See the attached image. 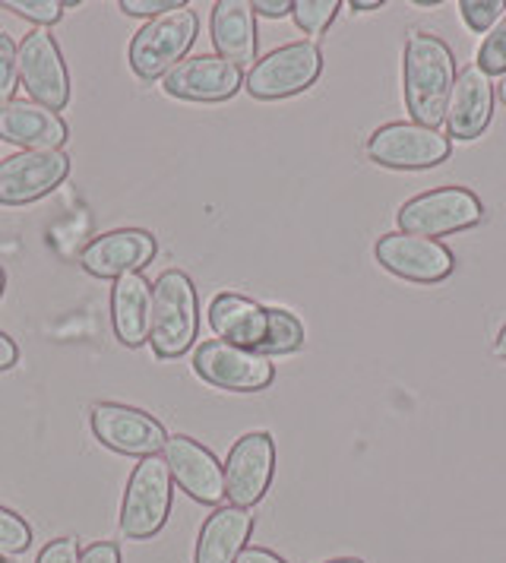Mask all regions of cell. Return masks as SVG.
<instances>
[{"label":"cell","mask_w":506,"mask_h":563,"mask_svg":"<svg viewBox=\"0 0 506 563\" xmlns=\"http://www.w3.org/2000/svg\"><path fill=\"white\" fill-rule=\"evenodd\" d=\"M158 254V241L143 229H114L92 238L82 251L79 263L96 279H121L130 273H143Z\"/></svg>","instance_id":"cell-15"},{"label":"cell","mask_w":506,"mask_h":563,"mask_svg":"<svg viewBox=\"0 0 506 563\" xmlns=\"http://www.w3.org/2000/svg\"><path fill=\"white\" fill-rule=\"evenodd\" d=\"M494 355L506 361V327L497 333V342H494Z\"/></svg>","instance_id":"cell-37"},{"label":"cell","mask_w":506,"mask_h":563,"mask_svg":"<svg viewBox=\"0 0 506 563\" xmlns=\"http://www.w3.org/2000/svg\"><path fill=\"white\" fill-rule=\"evenodd\" d=\"M241 86H244L241 67L228 64L219 54L184 57L162 79V89L172 99H184V102H228L241 92Z\"/></svg>","instance_id":"cell-14"},{"label":"cell","mask_w":506,"mask_h":563,"mask_svg":"<svg viewBox=\"0 0 506 563\" xmlns=\"http://www.w3.org/2000/svg\"><path fill=\"white\" fill-rule=\"evenodd\" d=\"M197 32H200V20L190 7H180V10L150 20L133 35L130 52H127L133 74L150 82L158 77L165 79V74L175 70L194 48Z\"/></svg>","instance_id":"cell-3"},{"label":"cell","mask_w":506,"mask_h":563,"mask_svg":"<svg viewBox=\"0 0 506 563\" xmlns=\"http://www.w3.org/2000/svg\"><path fill=\"white\" fill-rule=\"evenodd\" d=\"M462 23L472 32H491L506 13L504 0H459Z\"/></svg>","instance_id":"cell-28"},{"label":"cell","mask_w":506,"mask_h":563,"mask_svg":"<svg viewBox=\"0 0 506 563\" xmlns=\"http://www.w3.org/2000/svg\"><path fill=\"white\" fill-rule=\"evenodd\" d=\"M32 544V526L25 522L20 512L0 507V558L25 554Z\"/></svg>","instance_id":"cell-25"},{"label":"cell","mask_w":506,"mask_h":563,"mask_svg":"<svg viewBox=\"0 0 506 563\" xmlns=\"http://www.w3.org/2000/svg\"><path fill=\"white\" fill-rule=\"evenodd\" d=\"M226 497L231 507L251 510L256 507L276 475V443L266 431H253L234 440L226 460Z\"/></svg>","instance_id":"cell-10"},{"label":"cell","mask_w":506,"mask_h":563,"mask_svg":"<svg viewBox=\"0 0 506 563\" xmlns=\"http://www.w3.org/2000/svg\"><path fill=\"white\" fill-rule=\"evenodd\" d=\"M0 10H13L16 16H23L38 29L54 26L64 16V3L61 0H0Z\"/></svg>","instance_id":"cell-26"},{"label":"cell","mask_w":506,"mask_h":563,"mask_svg":"<svg viewBox=\"0 0 506 563\" xmlns=\"http://www.w3.org/2000/svg\"><path fill=\"white\" fill-rule=\"evenodd\" d=\"M329 563H364V561H358V558H339V561H329Z\"/></svg>","instance_id":"cell-40"},{"label":"cell","mask_w":506,"mask_h":563,"mask_svg":"<svg viewBox=\"0 0 506 563\" xmlns=\"http://www.w3.org/2000/svg\"><path fill=\"white\" fill-rule=\"evenodd\" d=\"M162 460L168 462L172 482L180 485L197 504L216 507L226 497V468L194 437H168Z\"/></svg>","instance_id":"cell-16"},{"label":"cell","mask_w":506,"mask_h":563,"mask_svg":"<svg viewBox=\"0 0 506 563\" xmlns=\"http://www.w3.org/2000/svg\"><path fill=\"white\" fill-rule=\"evenodd\" d=\"M3 288H7V273H3V266H0V298H3Z\"/></svg>","instance_id":"cell-39"},{"label":"cell","mask_w":506,"mask_h":563,"mask_svg":"<svg viewBox=\"0 0 506 563\" xmlns=\"http://www.w3.org/2000/svg\"><path fill=\"white\" fill-rule=\"evenodd\" d=\"M180 7H187V3L184 0H121V10L127 16H152V20L180 10Z\"/></svg>","instance_id":"cell-31"},{"label":"cell","mask_w":506,"mask_h":563,"mask_svg":"<svg viewBox=\"0 0 506 563\" xmlns=\"http://www.w3.org/2000/svg\"><path fill=\"white\" fill-rule=\"evenodd\" d=\"M455 86V57L440 35L408 32L403 54V92L411 124L440 130Z\"/></svg>","instance_id":"cell-1"},{"label":"cell","mask_w":506,"mask_h":563,"mask_svg":"<svg viewBox=\"0 0 506 563\" xmlns=\"http://www.w3.org/2000/svg\"><path fill=\"white\" fill-rule=\"evenodd\" d=\"M200 330L197 288L187 273L168 269L152 285V330L150 342L155 358H180Z\"/></svg>","instance_id":"cell-2"},{"label":"cell","mask_w":506,"mask_h":563,"mask_svg":"<svg viewBox=\"0 0 506 563\" xmlns=\"http://www.w3.org/2000/svg\"><path fill=\"white\" fill-rule=\"evenodd\" d=\"M79 554H82L79 538H54V541H48V544L42 548V554H38V561L35 563H79Z\"/></svg>","instance_id":"cell-30"},{"label":"cell","mask_w":506,"mask_h":563,"mask_svg":"<svg viewBox=\"0 0 506 563\" xmlns=\"http://www.w3.org/2000/svg\"><path fill=\"white\" fill-rule=\"evenodd\" d=\"M501 102L506 104V74H504V82H501Z\"/></svg>","instance_id":"cell-41"},{"label":"cell","mask_w":506,"mask_h":563,"mask_svg":"<svg viewBox=\"0 0 506 563\" xmlns=\"http://www.w3.org/2000/svg\"><path fill=\"white\" fill-rule=\"evenodd\" d=\"M479 67L487 77L506 74V13L501 16V23L484 35L479 48Z\"/></svg>","instance_id":"cell-29"},{"label":"cell","mask_w":506,"mask_h":563,"mask_svg":"<svg viewBox=\"0 0 506 563\" xmlns=\"http://www.w3.org/2000/svg\"><path fill=\"white\" fill-rule=\"evenodd\" d=\"M320 74H323V52L314 42H292L260 57L244 79V89L260 102H278L310 89Z\"/></svg>","instance_id":"cell-5"},{"label":"cell","mask_w":506,"mask_h":563,"mask_svg":"<svg viewBox=\"0 0 506 563\" xmlns=\"http://www.w3.org/2000/svg\"><path fill=\"white\" fill-rule=\"evenodd\" d=\"M20 89V45L0 32V108L13 102Z\"/></svg>","instance_id":"cell-27"},{"label":"cell","mask_w":506,"mask_h":563,"mask_svg":"<svg viewBox=\"0 0 506 563\" xmlns=\"http://www.w3.org/2000/svg\"><path fill=\"white\" fill-rule=\"evenodd\" d=\"M266 310L270 308L256 305L253 298L234 295V291H222L209 305V327L228 345L256 352L260 342L266 339Z\"/></svg>","instance_id":"cell-20"},{"label":"cell","mask_w":506,"mask_h":563,"mask_svg":"<svg viewBox=\"0 0 506 563\" xmlns=\"http://www.w3.org/2000/svg\"><path fill=\"white\" fill-rule=\"evenodd\" d=\"M20 86L29 102L61 111L70 102V70L51 29H32L20 42Z\"/></svg>","instance_id":"cell-7"},{"label":"cell","mask_w":506,"mask_h":563,"mask_svg":"<svg viewBox=\"0 0 506 563\" xmlns=\"http://www.w3.org/2000/svg\"><path fill=\"white\" fill-rule=\"evenodd\" d=\"M212 45L234 67L256 64V13L248 0H219L212 7Z\"/></svg>","instance_id":"cell-21"},{"label":"cell","mask_w":506,"mask_h":563,"mask_svg":"<svg viewBox=\"0 0 506 563\" xmlns=\"http://www.w3.org/2000/svg\"><path fill=\"white\" fill-rule=\"evenodd\" d=\"M175 497V482L168 462L162 456H146L133 468L121 504V532L133 541H146L158 536L168 522Z\"/></svg>","instance_id":"cell-4"},{"label":"cell","mask_w":506,"mask_h":563,"mask_svg":"<svg viewBox=\"0 0 506 563\" xmlns=\"http://www.w3.org/2000/svg\"><path fill=\"white\" fill-rule=\"evenodd\" d=\"M481 219H484V206L469 187H440L430 194H418L396 216L399 231L433 238V241L443 234L475 229L481 225Z\"/></svg>","instance_id":"cell-6"},{"label":"cell","mask_w":506,"mask_h":563,"mask_svg":"<svg viewBox=\"0 0 506 563\" xmlns=\"http://www.w3.org/2000/svg\"><path fill=\"white\" fill-rule=\"evenodd\" d=\"M253 532V512L241 507H219L202 522L194 563H234L248 548Z\"/></svg>","instance_id":"cell-22"},{"label":"cell","mask_w":506,"mask_h":563,"mask_svg":"<svg viewBox=\"0 0 506 563\" xmlns=\"http://www.w3.org/2000/svg\"><path fill=\"white\" fill-rule=\"evenodd\" d=\"M0 140L25 153H48L67 143V124L45 104L10 102L0 108Z\"/></svg>","instance_id":"cell-18"},{"label":"cell","mask_w":506,"mask_h":563,"mask_svg":"<svg viewBox=\"0 0 506 563\" xmlns=\"http://www.w3.org/2000/svg\"><path fill=\"white\" fill-rule=\"evenodd\" d=\"M0 563H7V558H0Z\"/></svg>","instance_id":"cell-42"},{"label":"cell","mask_w":506,"mask_h":563,"mask_svg":"<svg viewBox=\"0 0 506 563\" xmlns=\"http://www.w3.org/2000/svg\"><path fill=\"white\" fill-rule=\"evenodd\" d=\"M16 361H20V349H16V342H13L7 333H0V371L16 367Z\"/></svg>","instance_id":"cell-34"},{"label":"cell","mask_w":506,"mask_h":563,"mask_svg":"<svg viewBox=\"0 0 506 563\" xmlns=\"http://www.w3.org/2000/svg\"><path fill=\"white\" fill-rule=\"evenodd\" d=\"M450 136L421 124H383L367 140V155L383 168H433L450 158Z\"/></svg>","instance_id":"cell-12"},{"label":"cell","mask_w":506,"mask_h":563,"mask_svg":"<svg viewBox=\"0 0 506 563\" xmlns=\"http://www.w3.org/2000/svg\"><path fill=\"white\" fill-rule=\"evenodd\" d=\"M194 371L200 380L228 393H260L276 380V367L270 358L251 349L228 345L222 339L202 342L194 355Z\"/></svg>","instance_id":"cell-9"},{"label":"cell","mask_w":506,"mask_h":563,"mask_svg":"<svg viewBox=\"0 0 506 563\" xmlns=\"http://www.w3.org/2000/svg\"><path fill=\"white\" fill-rule=\"evenodd\" d=\"M234 563H285L278 558L276 551H270V548H244L241 551V558Z\"/></svg>","instance_id":"cell-35"},{"label":"cell","mask_w":506,"mask_h":563,"mask_svg":"<svg viewBox=\"0 0 506 563\" xmlns=\"http://www.w3.org/2000/svg\"><path fill=\"white\" fill-rule=\"evenodd\" d=\"M89 421L101 446L121 456H140V460L158 456L168 443V434L158 418L124 402H96Z\"/></svg>","instance_id":"cell-8"},{"label":"cell","mask_w":506,"mask_h":563,"mask_svg":"<svg viewBox=\"0 0 506 563\" xmlns=\"http://www.w3.org/2000/svg\"><path fill=\"white\" fill-rule=\"evenodd\" d=\"M70 175V155L64 150L20 153L0 162V206H29L57 190Z\"/></svg>","instance_id":"cell-13"},{"label":"cell","mask_w":506,"mask_h":563,"mask_svg":"<svg viewBox=\"0 0 506 563\" xmlns=\"http://www.w3.org/2000/svg\"><path fill=\"white\" fill-rule=\"evenodd\" d=\"M494 114V82L479 64L455 74L453 96L447 104V133L455 140H479Z\"/></svg>","instance_id":"cell-17"},{"label":"cell","mask_w":506,"mask_h":563,"mask_svg":"<svg viewBox=\"0 0 506 563\" xmlns=\"http://www.w3.org/2000/svg\"><path fill=\"white\" fill-rule=\"evenodd\" d=\"M415 7H421V10H430V7H440V0H415Z\"/></svg>","instance_id":"cell-38"},{"label":"cell","mask_w":506,"mask_h":563,"mask_svg":"<svg viewBox=\"0 0 506 563\" xmlns=\"http://www.w3.org/2000/svg\"><path fill=\"white\" fill-rule=\"evenodd\" d=\"M79 563H121V551L114 541H92L82 548Z\"/></svg>","instance_id":"cell-32"},{"label":"cell","mask_w":506,"mask_h":563,"mask_svg":"<svg viewBox=\"0 0 506 563\" xmlns=\"http://www.w3.org/2000/svg\"><path fill=\"white\" fill-rule=\"evenodd\" d=\"M349 7H352L354 13H367V10H380V7H383V0H371V3H367V0H352Z\"/></svg>","instance_id":"cell-36"},{"label":"cell","mask_w":506,"mask_h":563,"mask_svg":"<svg viewBox=\"0 0 506 563\" xmlns=\"http://www.w3.org/2000/svg\"><path fill=\"white\" fill-rule=\"evenodd\" d=\"M111 327L127 349L150 342L152 330V285L140 273L121 276L111 285Z\"/></svg>","instance_id":"cell-19"},{"label":"cell","mask_w":506,"mask_h":563,"mask_svg":"<svg viewBox=\"0 0 506 563\" xmlns=\"http://www.w3.org/2000/svg\"><path fill=\"white\" fill-rule=\"evenodd\" d=\"M304 345V327L295 313L282 308L266 310V339L260 342V355L270 358V355H292Z\"/></svg>","instance_id":"cell-23"},{"label":"cell","mask_w":506,"mask_h":563,"mask_svg":"<svg viewBox=\"0 0 506 563\" xmlns=\"http://www.w3.org/2000/svg\"><path fill=\"white\" fill-rule=\"evenodd\" d=\"M339 7H342L339 0H295L292 16H295V26L301 29L304 35L317 38V35H323L332 26Z\"/></svg>","instance_id":"cell-24"},{"label":"cell","mask_w":506,"mask_h":563,"mask_svg":"<svg viewBox=\"0 0 506 563\" xmlns=\"http://www.w3.org/2000/svg\"><path fill=\"white\" fill-rule=\"evenodd\" d=\"M374 254L386 273L405 282H418V285H437L455 269V256L447 244H440L433 238L405 234V231L383 234Z\"/></svg>","instance_id":"cell-11"},{"label":"cell","mask_w":506,"mask_h":563,"mask_svg":"<svg viewBox=\"0 0 506 563\" xmlns=\"http://www.w3.org/2000/svg\"><path fill=\"white\" fill-rule=\"evenodd\" d=\"M292 0H253V13L260 16H270V20H278V16H288L292 13Z\"/></svg>","instance_id":"cell-33"}]
</instances>
